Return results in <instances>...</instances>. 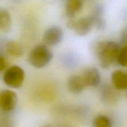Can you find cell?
<instances>
[{"instance_id":"obj_8","label":"cell","mask_w":127,"mask_h":127,"mask_svg":"<svg viewBox=\"0 0 127 127\" xmlns=\"http://www.w3.org/2000/svg\"><path fill=\"white\" fill-rule=\"evenodd\" d=\"M111 82L118 90H127V70H115L111 74Z\"/></svg>"},{"instance_id":"obj_6","label":"cell","mask_w":127,"mask_h":127,"mask_svg":"<svg viewBox=\"0 0 127 127\" xmlns=\"http://www.w3.org/2000/svg\"><path fill=\"white\" fill-rule=\"evenodd\" d=\"M117 88L111 85L103 84L99 89L100 99L105 104H113L119 100L120 95Z\"/></svg>"},{"instance_id":"obj_23","label":"cell","mask_w":127,"mask_h":127,"mask_svg":"<svg viewBox=\"0 0 127 127\" xmlns=\"http://www.w3.org/2000/svg\"><path fill=\"white\" fill-rule=\"evenodd\" d=\"M58 127H71L69 125H60Z\"/></svg>"},{"instance_id":"obj_11","label":"cell","mask_w":127,"mask_h":127,"mask_svg":"<svg viewBox=\"0 0 127 127\" xmlns=\"http://www.w3.org/2000/svg\"><path fill=\"white\" fill-rule=\"evenodd\" d=\"M83 2L82 0H67L65 4L66 15L69 19H73L82 9Z\"/></svg>"},{"instance_id":"obj_21","label":"cell","mask_w":127,"mask_h":127,"mask_svg":"<svg viewBox=\"0 0 127 127\" xmlns=\"http://www.w3.org/2000/svg\"><path fill=\"white\" fill-rule=\"evenodd\" d=\"M7 66V61L5 57L0 53V73L6 68Z\"/></svg>"},{"instance_id":"obj_7","label":"cell","mask_w":127,"mask_h":127,"mask_svg":"<svg viewBox=\"0 0 127 127\" xmlns=\"http://www.w3.org/2000/svg\"><path fill=\"white\" fill-rule=\"evenodd\" d=\"M86 86L96 87L101 83V75L99 70L95 67H89L84 70L81 75Z\"/></svg>"},{"instance_id":"obj_12","label":"cell","mask_w":127,"mask_h":127,"mask_svg":"<svg viewBox=\"0 0 127 127\" xmlns=\"http://www.w3.org/2000/svg\"><path fill=\"white\" fill-rule=\"evenodd\" d=\"M6 53L14 57H21L24 54L23 46L19 42L15 41H7L5 45Z\"/></svg>"},{"instance_id":"obj_5","label":"cell","mask_w":127,"mask_h":127,"mask_svg":"<svg viewBox=\"0 0 127 127\" xmlns=\"http://www.w3.org/2000/svg\"><path fill=\"white\" fill-rule=\"evenodd\" d=\"M63 36L64 33L62 27L58 26H51L43 34V42L49 47H55L62 42Z\"/></svg>"},{"instance_id":"obj_22","label":"cell","mask_w":127,"mask_h":127,"mask_svg":"<svg viewBox=\"0 0 127 127\" xmlns=\"http://www.w3.org/2000/svg\"><path fill=\"white\" fill-rule=\"evenodd\" d=\"M76 20L74 19V18L73 19H69V21L67 22V27H68V28L71 29H74V26H75V24H76Z\"/></svg>"},{"instance_id":"obj_1","label":"cell","mask_w":127,"mask_h":127,"mask_svg":"<svg viewBox=\"0 0 127 127\" xmlns=\"http://www.w3.org/2000/svg\"><path fill=\"white\" fill-rule=\"evenodd\" d=\"M122 46L115 41H101L95 46V54L99 59L102 68L108 69L115 64H118V59Z\"/></svg>"},{"instance_id":"obj_17","label":"cell","mask_w":127,"mask_h":127,"mask_svg":"<svg viewBox=\"0 0 127 127\" xmlns=\"http://www.w3.org/2000/svg\"><path fill=\"white\" fill-rule=\"evenodd\" d=\"M118 64L122 67L127 68V45L122 47L118 59Z\"/></svg>"},{"instance_id":"obj_10","label":"cell","mask_w":127,"mask_h":127,"mask_svg":"<svg viewBox=\"0 0 127 127\" xmlns=\"http://www.w3.org/2000/svg\"><path fill=\"white\" fill-rule=\"evenodd\" d=\"M67 87L71 93L79 94L83 92L86 86L81 75H79L75 74L69 77L67 82Z\"/></svg>"},{"instance_id":"obj_9","label":"cell","mask_w":127,"mask_h":127,"mask_svg":"<svg viewBox=\"0 0 127 127\" xmlns=\"http://www.w3.org/2000/svg\"><path fill=\"white\" fill-rule=\"evenodd\" d=\"M94 27L93 19L90 16L83 17L76 20L74 31L79 36H85L89 33Z\"/></svg>"},{"instance_id":"obj_3","label":"cell","mask_w":127,"mask_h":127,"mask_svg":"<svg viewBox=\"0 0 127 127\" xmlns=\"http://www.w3.org/2000/svg\"><path fill=\"white\" fill-rule=\"evenodd\" d=\"M2 80L7 87L12 88H20L25 80V72L18 65L8 67L4 72Z\"/></svg>"},{"instance_id":"obj_15","label":"cell","mask_w":127,"mask_h":127,"mask_svg":"<svg viewBox=\"0 0 127 127\" xmlns=\"http://www.w3.org/2000/svg\"><path fill=\"white\" fill-rule=\"evenodd\" d=\"M0 127H15L14 122L8 113L0 115Z\"/></svg>"},{"instance_id":"obj_13","label":"cell","mask_w":127,"mask_h":127,"mask_svg":"<svg viewBox=\"0 0 127 127\" xmlns=\"http://www.w3.org/2000/svg\"><path fill=\"white\" fill-rule=\"evenodd\" d=\"M12 27V19L10 12L7 9L0 7V31L8 32Z\"/></svg>"},{"instance_id":"obj_25","label":"cell","mask_w":127,"mask_h":127,"mask_svg":"<svg viewBox=\"0 0 127 127\" xmlns=\"http://www.w3.org/2000/svg\"><path fill=\"white\" fill-rule=\"evenodd\" d=\"M48 127V126H47V127Z\"/></svg>"},{"instance_id":"obj_2","label":"cell","mask_w":127,"mask_h":127,"mask_svg":"<svg viewBox=\"0 0 127 127\" xmlns=\"http://www.w3.org/2000/svg\"><path fill=\"white\" fill-rule=\"evenodd\" d=\"M53 57L52 51L49 46L45 44L35 46L28 56V61L33 67L41 68L50 63Z\"/></svg>"},{"instance_id":"obj_19","label":"cell","mask_w":127,"mask_h":127,"mask_svg":"<svg viewBox=\"0 0 127 127\" xmlns=\"http://www.w3.org/2000/svg\"><path fill=\"white\" fill-rule=\"evenodd\" d=\"M63 63L66 65L68 67H73L74 65L76 64V58L73 55L68 54L66 56H64L63 59Z\"/></svg>"},{"instance_id":"obj_16","label":"cell","mask_w":127,"mask_h":127,"mask_svg":"<svg viewBox=\"0 0 127 127\" xmlns=\"http://www.w3.org/2000/svg\"><path fill=\"white\" fill-rule=\"evenodd\" d=\"M92 19H93V24H94V27H95L99 31H104L107 27V23L105 19L103 17V16H100V17H94V16H91Z\"/></svg>"},{"instance_id":"obj_24","label":"cell","mask_w":127,"mask_h":127,"mask_svg":"<svg viewBox=\"0 0 127 127\" xmlns=\"http://www.w3.org/2000/svg\"><path fill=\"white\" fill-rule=\"evenodd\" d=\"M13 1H14V2H20V1H22V0H12Z\"/></svg>"},{"instance_id":"obj_14","label":"cell","mask_w":127,"mask_h":127,"mask_svg":"<svg viewBox=\"0 0 127 127\" xmlns=\"http://www.w3.org/2000/svg\"><path fill=\"white\" fill-rule=\"evenodd\" d=\"M112 121L105 115H98L93 121V127H112Z\"/></svg>"},{"instance_id":"obj_4","label":"cell","mask_w":127,"mask_h":127,"mask_svg":"<svg viewBox=\"0 0 127 127\" xmlns=\"http://www.w3.org/2000/svg\"><path fill=\"white\" fill-rule=\"evenodd\" d=\"M18 97L15 92L9 89L0 91V109L3 113H9L17 106Z\"/></svg>"},{"instance_id":"obj_18","label":"cell","mask_w":127,"mask_h":127,"mask_svg":"<svg viewBox=\"0 0 127 127\" xmlns=\"http://www.w3.org/2000/svg\"><path fill=\"white\" fill-rule=\"evenodd\" d=\"M104 12V7L102 4L98 3L95 5L92 11L91 16L94 17H100L103 16Z\"/></svg>"},{"instance_id":"obj_20","label":"cell","mask_w":127,"mask_h":127,"mask_svg":"<svg viewBox=\"0 0 127 127\" xmlns=\"http://www.w3.org/2000/svg\"><path fill=\"white\" fill-rule=\"evenodd\" d=\"M120 45L123 46L127 45V25L122 29L120 36Z\"/></svg>"}]
</instances>
